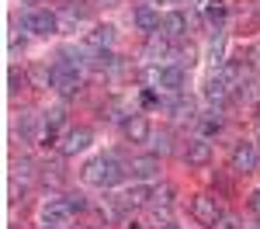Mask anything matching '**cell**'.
<instances>
[{"label":"cell","instance_id":"obj_1","mask_svg":"<svg viewBox=\"0 0 260 229\" xmlns=\"http://www.w3.org/2000/svg\"><path fill=\"white\" fill-rule=\"evenodd\" d=\"M121 177H125V167L115 156H98V160H90L83 167V181L94 187H115Z\"/></svg>","mask_w":260,"mask_h":229},{"label":"cell","instance_id":"obj_2","mask_svg":"<svg viewBox=\"0 0 260 229\" xmlns=\"http://www.w3.org/2000/svg\"><path fill=\"white\" fill-rule=\"evenodd\" d=\"M260 167V153L253 143H236L233 149H229V170L236 174V177H246V174H257Z\"/></svg>","mask_w":260,"mask_h":229},{"label":"cell","instance_id":"obj_3","mask_svg":"<svg viewBox=\"0 0 260 229\" xmlns=\"http://www.w3.org/2000/svg\"><path fill=\"white\" fill-rule=\"evenodd\" d=\"M187 212H191V219H194L198 226H208V229H215V222H219V215H222L215 194H208V191H198V194L191 198Z\"/></svg>","mask_w":260,"mask_h":229},{"label":"cell","instance_id":"obj_4","mask_svg":"<svg viewBox=\"0 0 260 229\" xmlns=\"http://www.w3.org/2000/svg\"><path fill=\"white\" fill-rule=\"evenodd\" d=\"M49 70H52V87L59 90L62 97H73V94H80L83 80H80V73H77V66H70V62L62 59V62H52Z\"/></svg>","mask_w":260,"mask_h":229},{"label":"cell","instance_id":"obj_5","mask_svg":"<svg viewBox=\"0 0 260 229\" xmlns=\"http://www.w3.org/2000/svg\"><path fill=\"white\" fill-rule=\"evenodd\" d=\"M21 24H24L28 31H35V35H56V31H59V18H56L49 7H31V11H24V14H21Z\"/></svg>","mask_w":260,"mask_h":229},{"label":"cell","instance_id":"obj_6","mask_svg":"<svg viewBox=\"0 0 260 229\" xmlns=\"http://www.w3.org/2000/svg\"><path fill=\"white\" fill-rule=\"evenodd\" d=\"M73 215H77V208L70 205V198H49V202L42 205V222H45V226L62 229V226L73 222Z\"/></svg>","mask_w":260,"mask_h":229},{"label":"cell","instance_id":"obj_7","mask_svg":"<svg viewBox=\"0 0 260 229\" xmlns=\"http://www.w3.org/2000/svg\"><path fill=\"white\" fill-rule=\"evenodd\" d=\"M184 160H187V167H208L215 160V149H212V143H208L205 136H194V139H187Z\"/></svg>","mask_w":260,"mask_h":229},{"label":"cell","instance_id":"obj_8","mask_svg":"<svg viewBox=\"0 0 260 229\" xmlns=\"http://www.w3.org/2000/svg\"><path fill=\"white\" fill-rule=\"evenodd\" d=\"M121 136L128 139V143H149L153 139V125L146 115H128L125 122H121Z\"/></svg>","mask_w":260,"mask_h":229},{"label":"cell","instance_id":"obj_9","mask_svg":"<svg viewBox=\"0 0 260 229\" xmlns=\"http://www.w3.org/2000/svg\"><path fill=\"white\" fill-rule=\"evenodd\" d=\"M94 143V132L87 128V125H77V128H70L66 132V139H62V156H73V153H80V149H87V146Z\"/></svg>","mask_w":260,"mask_h":229},{"label":"cell","instance_id":"obj_10","mask_svg":"<svg viewBox=\"0 0 260 229\" xmlns=\"http://www.w3.org/2000/svg\"><path fill=\"white\" fill-rule=\"evenodd\" d=\"M125 170L132 174V177H156L160 174V156L156 153H142V156H132L128 163H125Z\"/></svg>","mask_w":260,"mask_h":229},{"label":"cell","instance_id":"obj_11","mask_svg":"<svg viewBox=\"0 0 260 229\" xmlns=\"http://www.w3.org/2000/svg\"><path fill=\"white\" fill-rule=\"evenodd\" d=\"M160 31L167 35V39H184V35L191 31L187 11H170V14H163V21H160Z\"/></svg>","mask_w":260,"mask_h":229},{"label":"cell","instance_id":"obj_12","mask_svg":"<svg viewBox=\"0 0 260 229\" xmlns=\"http://www.w3.org/2000/svg\"><path fill=\"white\" fill-rule=\"evenodd\" d=\"M132 21H136V28H139L142 35H153V31H160V11L156 7H149V4H139L136 11H132Z\"/></svg>","mask_w":260,"mask_h":229},{"label":"cell","instance_id":"obj_13","mask_svg":"<svg viewBox=\"0 0 260 229\" xmlns=\"http://www.w3.org/2000/svg\"><path fill=\"white\" fill-rule=\"evenodd\" d=\"M83 42H87V49H94V52H104V49L115 42V28H111V24H98L94 31H87V39H83Z\"/></svg>","mask_w":260,"mask_h":229},{"label":"cell","instance_id":"obj_14","mask_svg":"<svg viewBox=\"0 0 260 229\" xmlns=\"http://www.w3.org/2000/svg\"><path fill=\"white\" fill-rule=\"evenodd\" d=\"M149 198H153V187H149V184H132L118 202L125 208H142V205H149Z\"/></svg>","mask_w":260,"mask_h":229},{"label":"cell","instance_id":"obj_15","mask_svg":"<svg viewBox=\"0 0 260 229\" xmlns=\"http://www.w3.org/2000/svg\"><path fill=\"white\" fill-rule=\"evenodd\" d=\"M205 97H208L212 104H222L225 97H229V83L222 80V73H219V70L212 73V80L205 83Z\"/></svg>","mask_w":260,"mask_h":229},{"label":"cell","instance_id":"obj_16","mask_svg":"<svg viewBox=\"0 0 260 229\" xmlns=\"http://www.w3.org/2000/svg\"><path fill=\"white\" fill-rule=\"evenodd\" d=\"M160 87H167V90H180L184 87V66H163L160 70Z\"/></svg>","mask_w":260,"mask_h":229},{"label":"cell","instance_id":"obj_17","mask_svg":"<svg viewBox=\"0 0 260 229\" xmlns=\"http://www.w3.org/2000/svg\"><path fill=\"white\" fill-rule=\"evenodd\" d=\"M236 97L243 104H260V80H240L236 83Z\"/></svg>","mask_w":260,"mask_h":229},{"label":"cell","instance_id":"obj_18","mask_svg":"<svg viewBox=\"0 0 260 229\" xmlns=\"http://www.w3.org/2000/svg\"><path fill=\"white\" fill-rule=\"evenodd\" d=\"M42 184L45 187H62L66 184V170H62V163H45L42 167Z\"/></svg>","mask_w":260,"mask_h":229},{"label":"cell","instance_id":"obj_19","mask_svg":"<svg viewBox=\"0 0 260 229\" xmlns=\"http://www.w3.org/2000/svg\"><path fill=\"white\" fill-rule=\"evenodd\" d=\"M225 14H229L225 0H208V4H205V18L215 24V31H222V21H225Z\"/></svg>","mask_w":260,"mask_h":229},{"label":"cell","instance_id":"obj_20","mask_svg":"<svg viewBox=\"0 0 260 229\" xmlns=\"http://www.w3.org/2000/svg\"><path fill=\"white\" fill-rule=\"evenodd\" d=\"M170 115L180 118V122H184V118H187V122H198V115H194V101H191V97H177V101L170 104Z\"/></svg>","mask_w":260,"mask_h":229},{"label":"cell","instance_id":"obj_21","mask_svg":"<svg viewBox=\"0 0 260 229\" xmlns=\"http://www.w3.org/2000/svg\"><path fill=\"white\" fill-rule=\"evenodd\" d=\"M149 205L156 208V212H160V208H163V212H167V208L174 205V187H170V184L156 187V191H153V198H149Z\"/></svg>","mask_w":260,"mask_h":229},{"label":"cell","instance_id":"obj_22","mask_svg":"<svg viewBox=\"0 0 260 229\" xmlns=\"http://www.w3.org/2000/svg\"><path fill=\"white\" fill-rule=\"evenodd\" d=\"M198 125L205 128V132H219L222 125H225V118H222V111H219V108H212V111L198 115Z\"/></svg>","mask_w":260,"mask_h":229},{"label":"cell","instance_id":"obj_23","mask_svg":"<svg viewBox=\"0 0 260 229\" xmlns=\"http://www.w3.org/2000/svg\"><path fill=\"white\" fill-rule=\"evenodd\" d=\"M146 49H149V56H167V52H170V39H167L163 31H153L149 42H146Z\"/></svg>","mask_w":260,"mask_h":229},{"label":"cell","instance_id":"obj_24","mask_svg":"<svg viewBox=\"0 0 260 229\" xmlns=\"http://www.w3.org/2000/svg\"><path fill=\"white\" fill-rule=\"evenodd\" d=\"M7 83H11V87H7V90H11V94H21V90H24V87H28V73H21L18 66H11V73H7Z\"/></svg>","mask_w":260,"mask_h":229},{"label":"cell","instance_id":"obj_25","mask_svg":"<svg viewBox=\"0 0 260 229\" xmlns=\"http://www.w3.org/2000/svg\"><path fill=\"white\" fill-rule=\"evenodd\" d=\"M28 80L35 83V87H49V83H52V70H49V66H31V70H28Z\"/></svg>","mask_w":260,"mask_h":229},{"label":"cell","instance_id":"obj_26","mask_svg":"<svg viewBox=\"0 0 260 229\" xmlns=\"http://www.w3.org/2000/svg\"><path fill=\"white\" fill-rule=\"evenodd\" d=\"M174 56H177V66H194V62H198V49H194V45H184Z\"/></svg>","mask_w":260,"mask_h":229},{"label":"cell","instance_id":"obj_27","mask_svg":"<svg viewBox=\"0 0 260 229\" xmlns=\"http://www.w3.org/2000/svg\"><path fill=\"white\" fill-rule=\"evenodd\" d=\"M66 122V108H52V111H45V128H59Z\"/></svg>","mask_w":260,"mask_h":229},{"label":"cell","instance_id":"obj_28","mask_svg":"<svg viewBox=\"0 0 260 229\" xmlns=\"http://www.w3.org/2000/svg\"><path fill=\"white\" fill-rule=\"evenodd\" d=\"M18 132L24 136V139H31V132H35V115H21V122H18Z\"/></svg>","mask_w":260,"mask_h":229},{"label":"cell","instance_id":"obj_29","mask_svg":"<svg viewBox=\"0 0 260 229\" xmlns=\"http://www.w3.org/2000/svg\"><path fill=\"white\" fill-rule=\"evenodd\" d=\"M215 229H243V226H240V219H236V215L222 212V215H219V222H215Z\"/></svg>","mask_w":260,"mask_h":229},{"label":"cell","instance_id":"obj_30","mask_svg":"<svg viewBox=\"0 0 260 229\" xmlns=\"http://www.w3.org/2000/svg\"><path fill=\"white\" fill-rule=\"evenodd\" d=\"M31 160H18V163H14V177H21V181H28V177H31Z\"/></svg>","mask_w":260,"mask_h":229},{"label":"cell","instance_id":"obj_31","mask_svg":"<svg viewBox=\"0 0 260 229\" xmlns=\"http://www.w3.org/2000/svg\"><path fill=\"white\" fill-rule=\"evenodd\" d=\"M246 62H250V66H253V70L260 73V42L253 45V49H250V52H246Z\"/></svg>","mask_w":260,"mask_h":229},{"label":"cell","instance_id":"obj_32","mask_svg":"<svg viewBox=\"0 0 260 229\" xmlns=\"http://www.w3.org/2000/svg\"><path fill=\"white\" fill-rule=\"evenodd\" d=\"M163 153H170V136H160V143H156V156H163Z\"/></svg>","mask_w":260,"mask_h":229},{"label":"cell","instance_id":"obj_33","mask_svg":"<svg viewBox=\"0 0 260 229\" xmlns=\"http://www.w3.org/2000/svg\"><path fill=\"white\" fill-rule=\"evenodd\" d=\"M250 212H253V215H260V187L250 194Z\"/></svg>","mask_w":260,"mask_h":229},{"label":"cell","instance_id":"obj_34","mask_svg":"<svg viewBox=\"0 0 260 229\" xmlns=\"http://www.w3.org/2000/svg\"><path fill=\"white\" fill-rule=\"evenodd\" d=\"M70 205L77 208V212H83V208H87V202H83L80 194H70Z\"/></svg>","mask_w":260,"mask_h":229},{"label":"cell","instance_id":"obj_35","mask_svg":"<svg viewBox=\"0 0 260 229\" xmlns=\"http://www.w3.org/2000/svg\"><path fill=\"white\" fill-rule=\"evenodd\" d=\"M163 229H180V226H174V222H163Z\"/></svg>","mask_w":260,"mask_h":229},{"label":"cell","instance_id":"obj_36","mask_svg":"<svg viewBox=\"0 0 260 229\" xmlns=\"http://www.w3.org/2000/svg\"><path fill=\"white\" fill-rule=\"evenodd\" d=\"M128 229H142V222H132V226H128Z\"/></svg>","mask_w":260,"mask_h":229},{"label":"cell","instance_id":"obj_37","mask_svg":"<svg viewBox=\"0 0 260 229\" xmlns=\"http://www.w3.org/2000/svg\"><path fill=\"white\" fill-rule=\"evenodd\" d=\"M101 4H115V0H101Z\"/></svg>","mask_w":260,"mask_h":229},{"label":"cell","instance_id":"obj_38","mask_svg":"<svg viewBox=\"0 0 260 229\" xmlns=\"http://www.w3.org/2000/svg\"><path fill=\"white\" fill-rule=\"evenodd\" d=\"M42 229H56V226H42Z\"/></svg>","mask_w":260,"mask_h":229},{"label":"cell","instance_id":"obj_39","mask_svg":"<svg viewBox=\"0 0 260 229\" xmlns=\"http://www.w3.org/2000/svg\"><path fill=\"white\" fill-rule=\"evenodd\" d=\"M257 136H260V122H257Z\"/></svg>","mask_w":260,"mask_h":229}]
</instances>
